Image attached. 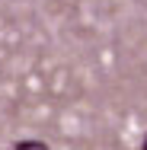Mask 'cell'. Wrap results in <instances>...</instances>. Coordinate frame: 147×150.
I'll list each match as a JSON object with an SVG mask.
<instances>
[{
    "mask_svg": "<svg viewBox=\"0 0 147 150\" xmlns=\"http://www.w3.org/2000/svg\"><path fill=\"white\" fill-rule=\"evenodd\" d=\"M13 150H48V144L45 141H16Z\"/></svg>",
    "mask_w": 147,
    "mask_h": 150,
    "instance_id": "cell-1",
    "label": "cell"
},
{
    "mask_svg": "<svg viewBox=\"0 0 147 150\" xmlns=\"http://www.w3.org/2000/svg\"><path fill=\"white\" fill-rule=\"evenodd\" d=\"M141 150H147V137H144V144H141Z\"/></svg>",
    "mask_w": 147,
    "mask_h": 150,
    "instance_id": "cell-2",
    "label": "cell"
}]
</instances>
